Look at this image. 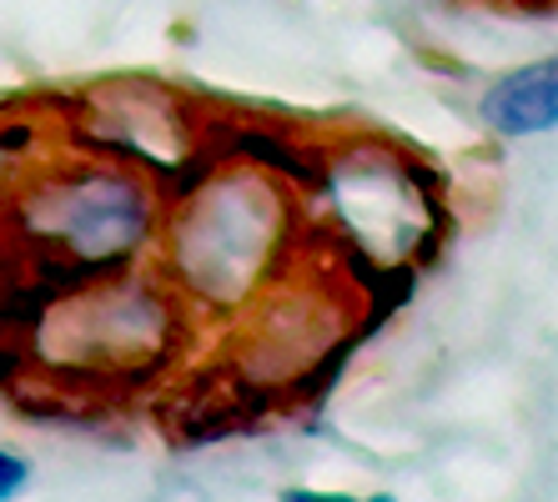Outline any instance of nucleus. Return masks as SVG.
I'll return each instance as SVG.
<instances>
[{
	"instance_id": "obj_1",
	"label": "nucleus",
	"mask_w": 558,
	"mask_h": 502,
	"mask_svg": "<svg viewBox=\"0 0 558 502\" xmlns=\"http://www.w3.org/2000/svg\"><path fill=\"white\" fill-rule=\"evenodd\" d=\"M11 221L40 302H51L56 292L136 267L161 236V192L142 167L86 151L46 161L15 192Z\"/></svg>"
},
{
	"instance_id": "obj_2",
	"label": "nucleus",
	"mask_w": 558,
	"mask_h": 502,
	"mask_svg": "<svg viewBox=\"0 0 558 502\" xmlns=\"http://www.w3.org/2000/svg\"><path fill=\"white\" fill-rule=\"evenodd\" d=\"M292 201L272 171L232 161L202 186L182 192V207L161 217V267L182 302L211 311L247 307L272 282L292 242Z\"/></svg>"
},
{
	"instance_id": "obj_3",
	"label": "nucleus",
	"mask_w": 558,
	"mask_h": 502,
	"mask_svg": "<svg viewBox=\"0 0 558 502\" xmlns=\"http://www.w3.org/2000/svg\"><path fill=\"white\" fill-rule=\"evenodd\" d=\"M46 372L71 382H131L156 372L182 342V296L167 277L117 271L56 292L31 322Z\"/></svg>"
},
{
	"instance_id": "obj_4",
	"label": "nucleus",
	"mask_w": 558,
	"mask_h": 502,
	"mask_svg": "<svg viewBox=\"0 0 558 502\" xmlns=\"http://www.w3.org/2000/svg\"><path fill=\"white\" fill-rule=\"evenodd\" d=\"M323 201L332 211V226L342 232V252L363 261L367 271H398L413 277L428 246H438V192L428 186V171L413 156L367 151L332 156L317 171Z\"/></svg>"
},
{
	"instance_id": "obj_5",
	"label": "nucleus",
	"mask_w": 558,
	"mask_h": 502,
	"mask_svg": "<svg viewBox=\"0 0 558 502\" xmlns=\"http://www.w3.org/2000/svg\"><path fill=\"white\" fill-rule=\"evenodd\" d=\"M478 121L504 142H529V136H548L558 126V61H529L519 71L498 76L494 86L478 96Z\"/></svg>"
},
{
	"instance_id": "obj_6",
	"label": "nucleus",
	"mask_w": 558,
	"mask_h": 502,
	"mask_svg": "<svg viewBox=\"0 0 558 502\" xmlns=\"http://www.w3.org/2000/svg\"><path fill=\"white\" fill-rule=\"evenodd\" d=\"M31 488V463L21 457V452L11 448H0V502H11L21 498V492Z\"/></svg>"
},
{
	"instance_id": "obj_7",
	"label": "nucleus",
	"mask_w": 558,
	"mask_h": 502,
	"mask_svg": "<svg viewBox=\"0 0 558 502\" xmlns=\"http://www.w3.org/2000/svg\"><path fill=\"white\" fill-rule=\"evenodd\" d=\"M26 136H31V121H5L0 126V176H5V167H15V156L26 151Z\"/></svg>"
}]
</instances>
